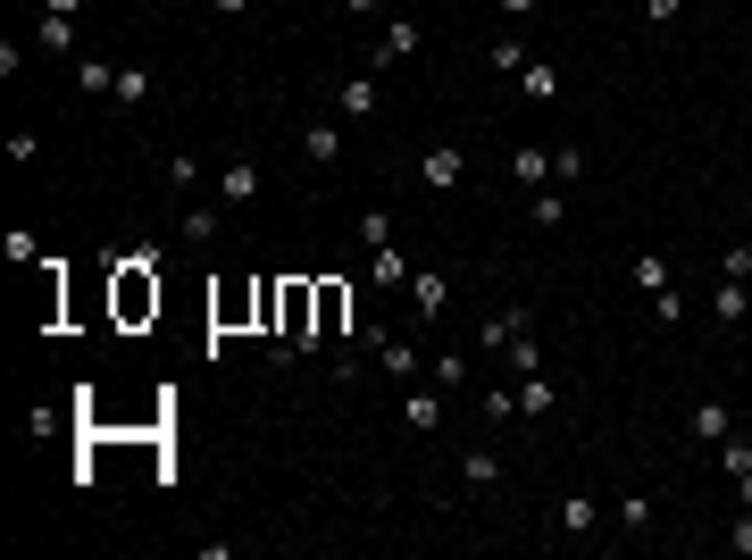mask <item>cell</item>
<instances>
[{"label":"cell","instance_id":"1","mask_svg":"<svg viewBox=\"0 0 752 560\" xmlns=\"http://www.w3.org/2000/svg\"><path fill=\"white\" fill-rule=\"evenodd\" d=\"M276 335H284V352H318V277L276 284Z\"/></svg>","mask_w":752,"mask_h":560},{"label":"cell","instance_id":"2","mask_svg":"<svg viewBox=\"0 0 752 560\" xmlns=\"http://www.w3.org/2000/svg\"><path fill=\"white\" fill-rule=\"evenodd\" d=\"M150 268H159V251H126V260H117V318H126V326H143V318L159 310V277H150Z\"/></svg>","mask_w":752,"mask_h":560},{"label":"cell","instance_id":"3","mask_svg":"<svg viewBox=\"0 0 752 560\" xmlns=\"http://www.w3.org/2000/svg\"><path fill=\"white\" fill-rule=\"evenodd\" d=\"M418 185H427V193H460V185H469V151H460V143H427V151H418Z\"/></svg>","mask_w":752,"mask_h":560},{"label":"cell","instance_id":"4","mask_svg":"<svg viewBox=\"0 0 752 560\" xmlns=\"http://www.w3.org/2000/svg\"><path fill=\"white\" fill-rule=\"evenodd\" d=\"M376 110H385V84H376V68H359V75H343V84H335V117H343V126H368Z\"/></svg>","mask_w":752,"mask_h":560},{"label":"cell","instance_id":"5","mask_svg":"<svg viewBox=\"0 0 752 560\" xmlns=\"http://www.w3.org/2000/svg\"><path fill=\"white\" fill-rule=\"evenodd\" d=\"M260 185H268V176H260V159H226V168H218V209L260 201Z\"/></svg>","mask_w":752,"mask_h":560},{"label":"cell","instance_id":"6","mask_svg":"<svg viewBox=\"0 0 752 560\" xmlns=\"http://www.w3.org/2000/svg\"><path fill=\"white\" fill-rule=\"evenodd\" d=\"M301 159H310V168H335L343 159V117H310V126H301Z\"/></svg>","mask_w":752,"mask_h":560},{"label":"cell","instance_id":"7","mask_svg":"<svg viewBox=\"0 0 752 560\" xmlns=\"http://www.w3.org/2000/svg\"><path fill=\"white\" fill-rule=\"evenodd\" d=\"M410 301H418V326H435V318L451 310V277H443V268H418V277H410Z\"/></svg>","mask_w":752,"mask_h":560},{"label":"cell","instance_id":"8","mask_svg":"<svg viewBox=\"0 0 752 560\" xmlns=\"http://www.w3.org/2000/svg\"><path fill=\"white\" fill-rule=\"evenodd\" d=\"M401 427H410V435H435V427H443V385H410V393H401Z\"/></svg>","mask_w":752,"mask_h":560},{"label":"cell","instance_id":"9","mask_svg":"<svg viewBox=\"0 0 752 560\" xmlns=\"http://www.w3.org/2000/svg\"><path fill=\"white\" fill-rule=\"evenodd\" d=\"M526 326H535V310H526V301H510V310H493L485 326H477V335H485V352H510V343H519Z\"/></svg>","mask_w":752,"mask_h":560},{"label":"cell","instance_id":"10","mask_svg":"<svg viewBox=\"0 0 752 560\" xmlns=\"http://www.w3.org/2000/svg\"><path fill=\"white\" fill-rule=\"evenodd\" d=\"M368 352H376V369L394 376V385H410V376H418V352L401 335H368Z\"/></svg>","mask_w":752,"mask_h":560},{"label":"cell","instance_id":"11","mask_svg":"<svg viewBox=\"0 0 752 560\" xmlns=\"http://www.w3.org/2000/svg\"><path fill=\"white\" fill-rule=\"evenodd\" d=\"M343 318H352V293H343L335 277H318V343L343 335Z\"/></svg>","mask_w":752,"mask_h":560},{"label":"cell","instance_id":"12","mask_svg":"<svg viewBox=\"0 0 752 560\" xmlns=\"http://www.w3.org/2000/svg\"><path fill=\"white\" fill-rule=\"evenodd\" d=\"M460 486H477V494H493V486H502V452H493V444H477V452H460Z\"/></svg>","mask_w":752,"mask_h":560},{"label":"cell","instance_id":"13","mask_svg":"<svg viewBox=\"0 0 752 560\" xmlns=\"http://www.w3.org/2000/svg\"><path fill=\"white\" fill-rule=\"evenodd\" d=\"M176 243H185V251H209V243H218V209H209V201H192L185 218H176Z\"/></svg>","mask_w":752,"mask_h":560},{"label":"cell","instance_id":"14","mask_svg":"<svg viewBox=\"0 0 752 560\" xmlns=\"http://www.w3.org/2000/svg\"><path fill=\"white\" fill-rule=\"evenodd\" d=\"M368 284H376V293H401V284H410V260H401L394 243H376L368 251Z\"/></svg>","mask_w":752,"mask_h":560},{"label":"cell","instance_id":"15","mask_svg":"<svg viewBox=\"0 0 752 560\" xmlns=\"http://www.w3.org/2000/svg\"><path fill=\"white\" fill-rule=\"evenodd\" d=\"M744 310H752V284H744V277H719L711 318H719V326H744Z\"/></svg>","mask_w":752,"mask_h":560},{"label":"cell","instance_id":"16","mask_svg":"<svg viewBox=\"0 0 752 560\" xmlns=\"http://www.w3.org/2000/svg\"><path fill=\"white\" fill-rule=\"evenodd\" d=\"M594 527H602V502H594V494H568V502H561V536H568V543H585Z\"/></svg>","mask_w":752,"mask_h":560},{"label":"cell","instance_id":"17","mask_svg":"<svg viewBox=\"0 0 752 560\" xmlns=\"http://www.w3.org/2000/svg\"><path fill=\"white\" fill-rule=\"evenodd\" d=\"M510 176H519V193H544V176H552V151H544V143H519Z\"/></svg>","mask_w":752,"mask_h":560},{"label":"cell","instance_id":"18","mask_svg":"<svg viewBox=\"0 0 752 560\" xmlns=\"http://www.w3.org/2000/svg\"><path fill=\"white\" fill-rule=\"evenodd\" d=\"M418 51V18H394V25H385V42H376V59H368V68H394V59H410Z\"/></svg>","mask_w":752,"mask_h":560},{"label":"cell","instance_id":"19","mask_svg":"<svg viewBox=\"0 0 752 560\" xmlns=\"http://www.w3.org/2000/svg\"><path fill=\"white\" fill-rule=\"evenodd\" d=\"M719 468H728V486H735V502H752V444H719Z\"/></svg>","mask_w":752,"mask_h":560},{"label":"cell","instance_id":"20","mask_svg":"<svg viewBox=\"0 0 752 560\" xmlns=\"http://www.w3.org/2000/svg\"><path fill=\"white\" fill-rule=\"evenodd\" d=\"M477 418H485V427H510V418H519V385H485L477 393Z\"/></svg>","mask_w":752,"mask_h":560},{"label":"cell","instance_id":"21","mask_svg":"<svg viewBox=\"0 0 752 560\" xmlns=\"http://www.w3.org/2000/svg\"><path fill=\"white\" fill-rule=\"evenodd\" d=\"M519 418H552V376H544V369L519 376Z\"/></svg>","mask_w":752,"mask_h":560},{"label":"cell","instance_id":"22","mask_svg":"<svg viewBox=\"0 0 752 560\" xmlns=\"http://www.w3.org/2000/svg\"><path fill=\"white\" fill-rule=\"evenodd\" d=\"M150 93H159V84H150V68H117V93H109L117 110H143Z\"/></svg>","mask_w":752,"mask_h":560},{"label":"cell","instance_id":"23","mask_svg":"<svg viewBox=\"0 0 752 560\" xmlns=\"http://www.w3.org/2000/svg\"><path fill=\"white\" fill-rule=\"evenodd\" d=\"M694 435H702V444H728V435H735L728 402H694Z\"/></svg>","mask_w":752,"mask_h":560},{"label":"cell","instance_id":"24","mask_svg":"<svg viewBox=\"0 0 752 560\" xmlns=\"http://www.w3.org/2000/svg\"><path fill=\"white\" fill-rule=\"evenodd\" d=\"M485 68H510V75H519L526 68V34H493L485 42Z\"/></svg>","mask_w":752,"mask_h":560},{"label":"cell","instance_id":"25","mask_svg":"<svg viewBox=\"0 0 752 560\" xmlns=\"http://www.w3.org/2000/svg\"><path fill=\"white\" fill-rule=\"evenodd\" d=\"M519 93H526V101H561V75H552V68H535V59H526V68H519Z\"/></svg>","mask_w":752,"mask_h":560},{"label":"cell","instance_id":"26","mask_svg":"<svg viewBox=\"0 0 752 560\" xmlns=\"http://www.w3.org/2000/svg\"><path fill=\"white\" fill-rule=\"evenodd\" d=\"M42 51L75 59V18H51V9H42Z\"/></svg>","mask_w":752,"mask_h":560},{"label":"cell","instance_id":"27","mask_svg":"<svg viewBox=\"0 0 752 560\" xmlns=\"http://www.w3.org/2000/svg\"><path fill=\"white\" fill-rule=\"evenodd\" d=\"M75 84H84V93H117V68L109 59H75Z\"/></svg>","mask_w":752,"mask_h":560},{"label":"cell","instance_id":"28","mask_svg":"<svg viewBox=\"0 0 752 560\" xmlns=\"http://www.w3.org/2000/svg\"><path fill=\"white\" fill-rule=\"evenodd\" d=\"M526 218H535V226H544V235H552V226L568 218V201H561V193H526Z\"/></svg>","mask_w":752,"mask_h":560},{"label":"cell","instance_id":"29","mask_svg":"<svg viewBox=\"0 0 752 560\" xmlns=\"http://www.w3.org/2000/svg\"><path fill=\"white\" fill-rule=\"evenodd\" d=\"M168 193H201V159H192V151L168 159Z\"/></svg>","mask_w":752,"mask_h":560},{"label":"cell","instance_id":"30","mask_svg":"<svg viewBox=\"0 0 752 560\" xmlns=\"http://www.w3.org/2000/svg\"><path fill=\"white\" fill-rule=\"evenodd\" d=\"M435 385H443V393L469 385V352H443V360H435Z\"/></svg>","mask_w":752,"mask_h":560},{"label":"cell","instance_id":"31","mask_svg":"<svg viewBox=\"0 0 752 560\" xmlns=\"http://www.w3.org/2000/svg\"><path fill=\"white\" fill-rule=\"evenodd\" d=\"M627 277H636V284H644V293H660V284H669V260H660V251H644V260H636V268H627Z\"/></svg>","mask_w":752,"mask_h":560},{"label":"cell","instance_id":"32","mask_svg":"<svg viewBox=\"0 0 752 560\" xmlns=\"http://www.w3.org/2000/svg\"><path fill=\"white\" fill-rule=\"evenodd\" d=\"M619 527H627V536H644V527H652V502H644V494H619Z\"/></svg>","mask_w":752,"mask_h":560},{"label":"cell","instance_id":"33","mask_svg":"<svg viewBox=\"0 0 752 560\" xmlns=\"http://www.w3.org/2000/svg\"><path fill=\"white\" fill-rule=\"evenodd\" d=\"M359 243H368V251L394 243V218H385V209H359Z\"/></svg>","mask_w":752,"mask_h":560},{"label":"cell","instance_id":"34","mask_svg":"<svg viewBox=\"0 0 752 560\" xmlns=\"http://www.w3.org/2000/svg\"><path fill=\"white\" fill-rule=\"evenodd\" d=\"M552 176H561V185H577V176H585V151L561 143V151H552Z\"/></svg>","mask_w":752,"mask_h":560},{"label":"cell","instance_id":"35","mask_svg":"<svg viewBox=\"0 0 752 560\" xmlns=\"http://www.w3.org/2000/svg\"><path fill=\"white\" fill-rule=\"evenodd\" d=\"M652 310H660V326H686V293H677V284H660Z\"/></svg>","mask_w":752,"mask_h":560},{"label":"cell","instance_id":"36","mask_svg":"<svg viewBox=\"0 0 752 560\" xmlns=\"http://www.w3.org/2000/svg\"><path fill=\"white\" fill-rule=\"evenodd\" d=\"M719 277H744L752 284V243H728V251H719Z\"/></svg>","mask_w":752,"mask_h":560},{"label":"cell","instance_id":"37","mask_svg":"<svg viewBox=\"0 0 752 560\" xmlns=\"http://www.w3.org/2000/svg\"><path fill=\"white\" fill-rule=\"evenodd\" d=\"M728 552H744V560H752V502L735 510V527H728Z\"/></svg>","mask_w":752,"mask_h":560},{"label":"cell","instance_id":"38","mask_svg":"<svg viewBox=\"0 0 752 560\" xmlns=\"http://www.w3.org/2000/svg\"><path fill=\"white\" fill-rule=\"evenodd\" d=\"M677 9L686 0H644V25H677Z\"/></svg>","mask_w":752,"mask_h":560},{"label":"cell","instance_id":"39","mask_svg":"<svg viewBox=\"0 0 752 560\" xmlns=\"http://www.w3.org/2000/svg\"><path fill=\"white\" fill-rule=\"evenodd\" d=\"M493 9H502L510 25H526V18H535V9H544V0H493Z\"/></svg>","mask_w":752,"mask_h":560},{"label":"cell","instance_id":"40","mask_svg":"<svg viewBox=\"0 0 752 560\" xmlns=\"http://www.w3.org/2000/svg\"><path fill=\"white\" fill-rule=\"evenodd\" d=\"M343 9H352V18H376V9H385V0H343Z\"/></svg>","mask_w":752,"mask_h":560},{"label":"cell","instance_id":"41","mask_svg":"<svg viewBox=\"0 0 752 560\" xmlns=\"http://www.w3.org/2000/svg\"><path fill=\"white\" fill-rule=\"evenodd\" d=\"M42 9H51V18H75V9H84V0H42Z\"/></svg>","mask_w":752,"mask_h":560},{"label":"cell","instance_id":"42","mask_svg":"<svg viewBox=\"0 0 752 560\" xmlns=\"http://www.w3.org/2000/svg\"><path fill=\"white\" fill-rule=\"evenodd\" d=\"M243 9H251V0H218V18H243Z\"/></svg>","mask_w":752,"mask_h":560}]
</instances>
